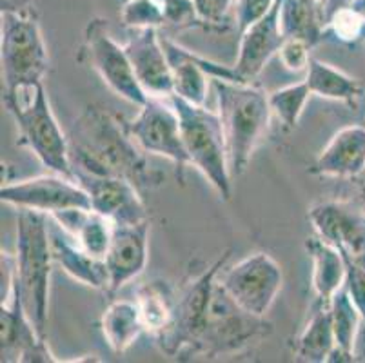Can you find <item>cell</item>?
Returning <instances> with one entry per match:
<instances>
[{
    "label": "cell",
    "mask_w": 365,
    "mask_h": 363,
    "mask_svg": "<svg viewBox=\"0 0 365 363\" xmlns=\"http://www.w3.org/2000/svg\"><path fill=\"white\" fill-rule=\"evenodd\" d=\"M68 140L73 178L75 173L118 176L140 193L164 182L165 175L149 165L145 151L129 133L128 122L108 108L88 106L69 128Z\"/></svg>",
    "instance_id": "cell-1"
},
{
    "label": "cell",
    "mask_w": 365,
    "mask_h": 363,
    "mask_svg": "<svg viewBox=\"0 0 365 363\" xmlns=\"http://www.w3.org/2000/svg\"><path fill=\"white\" fill-rule=\"evenodd\" d=\"M53 264L49 216L21 209L16 220V251L15 255L2 252V269L8 271V292L21 298L26 315L42 338H48Z\"/></svg>",
    "instance_id": "cell-2"
},
{
    "label": "cell",
    "mask_w": 365,
    "mask_h": 363,
    "mask_svg": "<svg viewBox=\"0 0 365 363\" xmlns=\"http://www.w3.org/2000/svg\"><path fill=\"white\" fill-rule=\"evenodd\" d=\"M231 176L244 175L271 122L269 95L249 82L213 78Z\"/></svg>",
    "instance_id": "cell-3"
},
{
    "label": "cell",
    "mask_w": 365,
    "mask_h": 363,
    "mask_svg": "<svg viewBox=\"0 0 365 363\" xmlns=\"http://www.w3.org/2000/svg\"><path fill=\"white\" fill-rule=\"evenodd\" d=\"M2 100L19 129V145L28 148L51 173L73 178L68 135L53 115L44 84L4 91Z\"/></svg>",
    "instance_id": "cell-4"
},
{
    "label": "cell",
    "mask_w": 365,
    "mask_h": 363,
    "mask_svg": "<svg viewBox=\"0 0 365 363\" xmlns=\"http://www.w3.org/2000/svg\"><path fill=\"white\" fill-rule=\"evenodd\" d=\"M271 331H273V325L265 322L262 316L244 311L227 295L217 278L200 332H198L189 359L198 358V356L218 358V356L240 354L253 345L262 344L271 334Z\"/></svg>",
    "instance_id": "cell-5"
},
{
    "label": "cell",
    "mask_w": 365,
    "mask_h": 363,
    "mask_svg": "<svg viewBox=\"0 0 365 363\" xmlns=\"http://www.w3.org/2000/svg\"><path fill=\"white\" fill-rule=\"evenodd\" d=\"M180 118L182 138L189 164L204 175L222 200H231V171L227 162L224 128L220 115L205 106L191 104L177 95L169 96Z\"/></svg>",
    "instance_id": "cell-6"
},
{
    "label": "cell",
    "mask_w": 365,
    "mask_h": 363,
    "mask_svg": "<svg viewBox=\"0 0 365 363\" xmlns=\"http://www.w3.org/2000/svg\"><path fill=\"white\" fill-rule=\"evenodd\" d=\"M0 31L4 91L41 84L48 73L49 56L35 9L4 11Z\"/></svg>",
    "instance_id": "cell-7"
},
{
    "label": "cell",
    "mask_w": 365,
    "mask_h": 363,
    "mask_svg": "<svg viewBox=\"0 0 365 363\" xmlns=\"http://www.w3.org/2000/svg\"><path fill=\"white\" fill-rule=\"evenodd\" d=\"M229 256H231V249L222 252V256L215 264H211L202 275L191 280L177 295L171 324L155 338L165 356L177 359L191 358V351H193L195 342L200 332L209 300L213 295V287L220 271L225 267Z\"/></svg>",
    "instance_id": "cell-8"
},
{
    "label": "cell",
    "mask_w": 365,
    "mask_h": 363,
    "mask_svg": "<svg viewBox=\"0 0 365 363\" xmlns=\"http://www.w3.org/2000/svg\"><path fill=\"white\" fill-rule=\"evenodd\" d=\"M81 60H86L98 73L102 82L129 104L140 108L148 102L149 96L138 84L128 51L113 39L106 19L97 16L86 26Z\"/></svg>",
    "instance_id": "cell-9"
},
{
    "label": "cell",
    "mask_w": 365,
    "mask_h": 363,
    "mask_svg": "<svg viewBox=\"0 0 365 363\" xmlns=\"http://www.w3.org/2000/svg\"><path fill=\"white\" fill-rule=\"evenodd\" d=\"M218 282L244 311L265 318L284 284V272L273 256L253 252L233 267L222 269Z\"/></svg>",
    "instance_id": "cell-10"
},
{
    "label": "cell",
    "mask_w": 365,
    "mask_h": 363,
    "mask_svg": "<svg viewBox=\"0 0 365 363\" xmlns=\"http://www.w3.org/2000/svg\"><path fill=\"white\" fill-rule=\"evenodd\" d=\"M0 200L19 211L29 209L48 216L68 209H91L86 189L76 180L56 173L2 184Z\"/></svg>",
    "instance_id": "cell-11"
},
{
    "label": "cell",
    "mask_w": 365,
    "mask_h": 363,
    "mask_svg": "<svg viewBox=\"0 0 365 363\" xmlns=\"http://www.w3.org/2000/svg\"><path fill=\"white\" fill-rule=\"evenodd\" d=\"M128 129L145 153L171 160L180 171L191 165L182 138L180 118L169 98L149 96L138 115L128 122Z\"/></svg>",
    "instance_id": "cell-12"
},
{
    "label": "cell",
    "mask_w": 365,
    "mask_h": 363,
    "mask_svg": "<svg viewBox=\"0 0 365 363\" xmlns=\"http://www.w3.org/2000/svg\"><path fill=\"white\" fill-rule=\"evenodd\" d=\"M35 329L24 305L15 292H8L0 305V356L2 362H58Z\"/></svg>",
    "instance_id": "cell-13"
},
{
    "label": "cell",
    "mask_w": 365,
    "mask_h": 363,
    "mask_svg": "<svg viewBox=\"0 0 365 363\" xmlns=\"http://www.w3.org/2000/svg\"><path fill=\"white\" fill-rule=\"evenodd\" d=\"M169 64L173 69V95L187 100L191 104L204 106L207 96V78H222L229 82H245L238 71L229 66H222L213 60L198 56L197 53L182 48L168 36H162Z\"/></svg>",
    "instance_id": "cell-14"
},
{
    "label": "cell",
    "mask_w": 365,
    "mask_h": 363,
    "mask_svg": "<svg viewBox=\"0 0 365 363\" xmlns=\"http://www.w3.org/2000/svg\"><path fill=\"white\" fill-rule=\"evenodd\" d=\"M75 180L89 195L91 209L104 215L115 225L149 222V211L142 200V193L128 180L86 173H75Z\"/></svg>",
    "instance_id": "cell-15"
},
{
    "label": "cell",
    "mask_w": 365,
    "mask_h": 363,
    "mask_svg": "<svg viewBox=\"0 0 365 363\" xmlns=\"http://www.w3.org/2000/svg\"><path fill=\"white\" fill-rule=\"evenodd\" d=\"M314 232L336 247L345 262L365 267V215L338 202H320L309 209Z\"/></svg>",
    "instance_id": "cell-16"
},
{
    "label": "cell",
    "mask_w": 365,
    "mask_h": 363,
    "mask_svg": "<svg viewBox=\"0 0 365 363\" xmlns=\"http://www.w3.org/2000/svg\"><path fill=\"white\" fill-rule=\"evenodd\" d=\"M124 48L145 95L169 98L173 95V69L158 29H137Z\"/></svg>",
    "instance_id": "cell-17"
},
{
    "label": "cell",
    "mask_w": 365,
    "mask_h": 363,
    "mask_svg": "<svg viewBox=\"0 0 365 363\" xmlns=\"http://www.w3.org/2000/svg\"><path fill=\"white\" fill-rule=\"evenodd\" d=\"M149 222L135 225H115L113 238L104 256L108 271V292L120 291L140 276L148 264Z\"/></svg>",
    "instance_id": "cell-18"
},
{
    "label": "cell",
    "mask_w": 365,
    "mask_h": 363,
    "mask_svg": "<svg viewBox=\"0 0 365 363\" xmlns=\"http://www.w3.org/2000/svg\"><path fill=\"white\" fill-rule=\"evenodd\" d=\"M280 8L282 0H277L273 9L264 19L240 33V46H238L235 69L245 82L257 78L264 71L269 60L278 55L284 44L285 35L280 26Z\"/></svg>",
    "instance_id": "cell-19"
},
{
    "label": "cell",
    "mask_w": 365,
    "mask_h": 363,
    "mask_svg": "<svg viewBox=\"0 0 365 363\" xmlns=\"http://www.w3.org/2000/svg\"><path fill=\"white\" fill-rule=\"evenodd\" d=\"M365 169V128L347 126L333 135L317 156L309 175L322 178H354Z\"/></svg>",
    "instance_id": "cell-20"
},
{
    "label": "cell",
    "mask_w": 365,
    "mask_h": 363,
    "mask_svg": "<svg viewBox=\"0 0 365 363\" xmlns=\"http://www.w3.org/2000/svg\"><path fill=\"white\" fill-rule=\"evenodd\" d=\"M49 242L53 260L66 275L88 287L108 291V271L104 260H98L76 244L75 240L49 216Z\"/></svg>",
    "instance_id": "cell-21"
},
{
    "label": "cell",
    "mask_w": 365,
    "mask_h": 363,
    "mask_svg": "<svg viewBox=\"0 0 365 363\" xmlns=\"http://www.w3.org/2000/svg\"><path fill=\"white\" fill-rule=\"evenodd\" d=\"M76 244L98 260H104L113 238L115 224L95 209H68L51 215Z\"/></svg>",
    "instance_id": "cell-22"
},
{
    "label": "cell",
    "mask_w": 365,
    "mask_h": 363,
    "mask_svg": "<svg viewBox=\"0 0 365 363\" xmlns=\"http://www.w3.org/2000/svg\"><path fill=\"white\" fill-rule=\"evenodd\" d=\"M334 347H336V339H334L331 304L314 298L309 319L297 339L294 356L298 362L324 363L329 359Z\"/></svg>",
    "instance_id": "cell-23"
},
{
    "label": "cell",
    "mask_w": 365,
    "mask_h": 363,
    "mask_svg": "<svg viewBox=\"0 0 365 363\" xmlns=\"http://www.w3.org/2000/svg\"><path fill=\"white\" fill-rule=\"evenodd\" d=\"M305 251L313 262V289L322 302L331 304L333 296L345 285L347 264L341 252L314 235L305 240Z\"/></svg>",
    "instance_id": "cell-24"
},
{
    "label": "cell",
    "mask_w": 365,
    "mask_h": 363,
    "mask_svg": "<svg viewBox=\"0 0 365 363\" xmlns=\"http://www.w3.org/2000/svg\"><path fill=\"white\" fill-rule=\"evenodd\" d=\"M280 26L285 39H300L314 48L324 40L327 11L322 0H282Z\"/></svg>",
    "instance_id": "cell-25"
},
{
    "label": "cell",
    "mask_w": 365,
    "mask_h": 363,
    "mask_svg": "<svg viewBox=\"0 0 365 363\" xmlns=\"http://www.w3.org/2000/svg\"><path fill=\"white\" fill-rule=\"evenodd\" d=\"M101 329L113 352L122 354L128 351L145 331L137 302H129V300L111 302L102 315Z\"/></svg>",
    "instance_id": "cell-26"
},
{
    "label": "cell",
    "mask_w": 365,
    "mask_h": 363,
    "mask_svg": "<svg viewBox=\"0 0 365 363\" xmlns=\"http://www.w3.org/2000/svg\"><path fill=\"white\" fill-rule=\"evenodd\" d=\"M331 316H333L336 347L331 352L327 362H354L356 336L360 331V324L364 322L345 285L331 300Z\"/></svg>",
    "instance_id": "cell-27"
},
{
    "label": "cell",
    "mask_w": 365,
    "mask_h": 363,
    "mask_svg": "<svg viewBox=\"0 0 365 363\" xmlns=\"http://www.w3.org/2000/svg\"><path fill=\"white\" fill-rule=\"evenodd\" d=\"M135 302H137L138 309H140L145 331L151 332L157 338L171 324L177 295H175V291H173L168 282L153 280V282H148V284H144L138 289Z\"/></svg>",
    "instance_id": "cell-28"
},
{
    "label": "cell",
    "mask_w": 365,
    "mask_h": 363,
    "mask_svg": "<svg viewBox=\"0 0 365 363\" xmlns=\"http://www.w3.org/2000/svg\"><path fill=\"white\" fill-rule=\"evenodd\" d=\"M311 93L327 100H338V102H354L361 95V84L356 78L347 73L325 64L322 60L311 56L309 68H307V78Z\"/></svg>",
    "instance_id": "cell-29"
},
{
    "label": "cell",
    "mask_w": 365,
    "mask_h": 363,
    "mask_svg": "<svg viewBox=\"0 0 365 363\" xmlns=\"http://www.w3.org/2000/svg\"><path fill=\"white\" fill-rule=\"evenodd\" d=\"M313 95L307 86V82H298V84L285 86L277 89L269 95V104L274 115L282 122L285 129H294L300 122V116L304 113L307 100Z\"/></svg>",
    "instance_id": "cell-30"
},
{
    "label": "cell",
    "mask_w": 365,
    "mask_h": 363,
    "mask_svg": "<svg viewBox=\"0 0 365 363\" xmlns=\"http://www.w3.org/2000/svg\"><path fill=\"white\" fill-rule=\"evenodd\" d=\"M120 20L125 28L145 29L164 26V8L160 0H128L120 11Z\"/></svg>",
    "instance_id": "cell-31"
},
{
    "label": "cell",
    "mask_w": 365,
    "mask_h": 363,
    "mask_svg": "<svg viewBox=\"0 0 365 363\" xmlns=\"http://www.w3.org/2000/svg\"><path fill=\"white\" fill-rule=\"evenodd\" d=\"M164 26H169L173 31H184V29L204 28L205 22L198 13L195 0H164Z\"/></svg>",
    "instance_id": "cell-32"
},
{
    "label": "cell",
    "mask_w": 365,
    "mask_h": 363,
    "mask_svg": "<svg viewBox=\"0 0 365 363\" xmlns=\"http://www.w3.org/2000/svg\"><path fill=\"white\" fill-rule=\"evenodd\" d=\"M311 46L300 39H285L282 44L280 51H278V58H280L282 66L285 69H289L293 73H300L304 69L309 68L311 62Z\"/></svg>",
    "instance_id": "cell-33"
},
{
    "label": "cell",
    "mask_w": 365,
    "mask_h": 363,
    "mask_svg": "<svg viewBox=\"0 0 365 363\" xmlns=\"http://www.w3.org/2000/svg\"><path fill=\"white\" fill-rule=\"evenodd\" d=\"M274 2L277 0H237L235 2V22H237L238 33L264 19L273 9Z\"/></svg>",
    "instance_id": "cell-34"
},
{
    "label": "cell",
    "mask_w": 365,
    "mask_h": 363,
    "mask_svg": "<svg viewBox=\"0 0 365 363\" xmlns=\"http://www.w3.org/2000/svg\"><path fill=\"white\" fill-rule=\"evenodd\" d=\"M237 0H195L198 13L205 22L207 29L225 28L227 13L235 8Z\"/></svg>",
    "instance_id": "cell-35"
},
{
    "label": "cell",
    "mask_w": 365,
    "mask_h": 363,
    "mask_svg": "<svg viewBox=\"0 0 365 363\" xmlns=\"http://www.w3.org/2000/svg\"><path fill=\"white\" fill-rule=\"evenodd\" d=\"M347 264V278H345V289L349 291L351 298H353L354 305L358 307L361 315V322L365 327V267L364 265Z\"/></svg>",
    "instance_id": "cell-36"
},
{
    "label": "cell",
    "mask_w": 365,
    "mask_h": 363,
    "mask_svg": "<svg viewBox=\"0 0 365 363\" xmlns=\"http://www.w3.org/2000/svg\"><path fill=\"white\" fill-rule=\"evenodd\" d=\"M33 9L31 0H0V11H29Z\"/></svg>",
    "instance_id": "cell-37"
},
{
    "label": "cell",
    "mask_w": 365,
    "mask_h": 363,
    "mask_svg": "<svg viewBox=\"0 0 365 363\" xmlns=\"http://www.w3.org/2000/svg\"><path fill=\"white\" fill-rule=\"evenodd\" d=\"M349 6L364 19L365 22V0H349Z\"/></svg>",
    "instance_id": "cell-38"
},
{
    "label": "cell",
    "mask_w": 365,
    "mask_h": 363,
    "mask_svg": "<svg viewBox=\"0 0 365 363\" xmlns=\"http://www.w3.org/2000/svg\"><path fill=\"white\" fill-rule=\"evenodd\" d=\"M364 211H365V196H364Z\"/></svg>",
    "instance_id": "cell-39"
},
{
    "label": "cell",
    "mask_w": 365,
    "mask_h": 363,
    "mask_svg": "<svg viewBox=\"0 0 365 363\" xmlns=\"http://www.w3.org/2000/svg\"><path fill=\"white\" fill-rule=\"evenodd\" d=\"M160 2H164V0H160Z\"/></svg>",
    "instance_id": "cell-40"
}]
</instances>
